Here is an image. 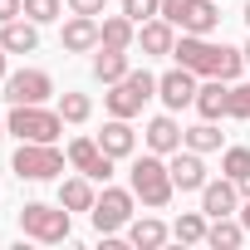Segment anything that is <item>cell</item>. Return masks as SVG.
<instances>
[{
  "label": "cell",
  "instance_id": "6da1fadb",
  "mask_svg": "<svg viewBox=\"0 0 250 250\" xmlns=\"http://www.w3.org/2000/svg\"><path fill=\"white\" fill-rule=\"evenodd\" d=\"M172 59L191 74H206V79H226L235 83L240 69H245V49H230V44H211V35H182L172 44Z\"/></svg>",
  "mask_w": 250,
  "mask_h": 250
},
{
  "label": "cell",
  "instance_id": "7a4b0ae2",
  "mask_svg": "<svg viewBox=\"0 0 250 250\" xmlns=\"http://www.w3.org/2000/svg\"><path fill=\"white\" fill-rule=\"evenodd\" d=\"M128 187H133V196H138L143 206H152V211H162V206L172 201V191H177L172 167L162 162V152L133 157V167H128Z\"/></svg>",
  "mask_w": 250,
  "mask_h": 250
},
{
  "label": "cell",
  "instance_id": "3957f363",
  "mask_svg": "<svg viewBox=\"0 0 250 250\" xmlns=\"http://www.w3.org/2000/svg\"><path fill=\"white\" fill-rule=\"evenodd\" d=\"M147 98H157V74H147V69H128L118 83H108V93H103V103H108L113 118H138Z\"/></svg>",
  "mask_w": 250,
  "mask_h": 250
},
{
  "label": "cell",
  "instance_id": "277c9868",
  "mask_svg": "<svg viewBox=\"0 0 250 250\" xmlns=\"http://www.w3.org/2000/svg\"><path fill=\"white\" fill-rule=\"evenodd\" d=\"M5 128L20 143H54L64 133V118H59V108H44V103H15L10 118H5Z\"/></svg>",
  "mask_w": 250,
  "mask_h": 250
},
{
  "label": "cell",
  "instance_id": "5b68a950",
  "mask_svg": "<svg viewBox=\"0 0 250 250\" xmlns=\"http://www.w3.org/2000/svg\"><path fill=\"white\" fill-rule=\"evenodd\" d=\"M64 157L69 152H59L54 143H20L15 157H10V172L20 182H49V177L64 172Z\"/></svg>",
  "mask_w": 250,
  "mask_h": 250
},
{
  "label": "cell",
  "instance_id": "8992f818",
  "mask_svg": "<svg viewBox=\"0 0 250 250\" xmlns=\"http://www.w3.org/2000/svg\"><path fill=\"white\" fill-rule=\"evenodd\" d=\"M20 230H25L30 240H44V245H59V240H69L74 221H69V206H49V201H30V206L20 211Z\"/></svg>",
  "mask_w": 250,
  "mask_h": 250
},
{
  "label": "cell",
  "instance_id": "52a82bcc",
  "mask_svg": "<svg viewBox=\"0 0 250 250\" xmlns=\"http://www.w3.org/2000/svg\"><path fill=\"white\" fill-rule=\"evenodd\" d=\"M162 20H172L182 35H211L221 25L216 0H162Z\"/></svg>",
  "mask_w": 250,
  "mask_h": 250
},
{
  "label": "cell",
  "instance_id": "ba28073f",
  "mask_svg": "<svg viewBox=\"0 0 250 250\" xmlns=\"http://www.w3.org/2000/svg\"><path fill=\"white\" fill-rule=\"evenodd\" d=\"M133 201H138V196H133V187L123 191V187H108V182H103V196H98V201H93V211H88V216H93V226H98V235H113V230L128 226V221H133Z\"/></svg>",
  "mask_w": 250,
  "mask_h": 250
},
{
  "label": "cell",
  "instance_id": "9c48e42d",
  "mask_svg": "<svg viewBox=\"0 0 250 250\" xmlns=\"http://www.w3.org/2000/svg\"><path fill=\"white\" fill-rule=\"evenodd\" d=\"M54 93V79L44 69H20V74H5V103H44Z\"/></svg>",
  "mask_w": 250,
  "mask_h": 250
},
{
  "label": "cell",
  "instance_id": "30bf717a",
  "mask_svg": "<svg viewBox=\"0 0 250 250\" xmlns=\"http://www.w3.org/2000/svg\"><path fill=\"white\" fill-rule=\"evenodd\" d=\"M69 162H74V172H83L93 182H108L113 177V157L98 147V138H74L69 143Z\"/></svg>",
  "mask_w": 250,
  "mask_h": 250
},
{
  "label": "cell",
  "instance_id": "8fae6325",
  "mask_svg": "<svg viewBox=\"0 0 250 250\" xmlns=\"http://www.w3.org/2000/svg\"><path fill=\"white\" fill-rule=\"evenodd\" d=\"M196 88H201V83H196V74H191V69H182V64H177V69H167V74L157 79V98H162L172 113H177V108H187V103H196Z\"/></svg>",
  "mask_w": 250,
  "mask_h": 250
},
{
  "label": "cell",
  "instance_id": "7c38bea8",
  "mask_svg": "<svg viewBox=\"0 0 250 250\" xmlns=\"http://www.w3.org/2000/svg\"><path fill=\"white\" fill-rule=\"evenodd\" d=\"M59 44H64L69 54H88V49H98V44H103V35H98V15H69L64 30H59Z\"/></svg>",
  "mask_w": 250,
  "mask_h": 250
},
{
  "label": "cell",
  "instance_id": "4fadbf2b",
  "mask_svg": "<svg viewBox=\"0 0 250 250\" xmlns=\"http://www.w3.org/2000/svg\"><path fill=\"white\" fill-rule=\"evenodd\" d=\"M167 167H172V182H177V191H201V187L211 182V177H206V162H201V152H191V147H187V152L177 147Z\"/></svg>",
  "mask_w": 250,
  "mask_h": 250
},
{
  "label": "cell",
  "instance_id": "5bb4252c",
  "mask_svg": "<svg viewBox=\"0 0 250 250\" xmlns=\"http://www.w3.org/2000/svg\"><path fill=\"white\" fill-rule=\"evenodd\" d=\"M235 206H240V182H230V177H221V182H206L201 187V211L216 221V216H235Z\"/></svg>",
  "mask_w": 250,
  "mask_h": 250
},
{
  "label": "cell",
  "instance_id": "9a60e30c",
  "mask_svg": "<svg viewBox=\"0 0 250 250\" xmlns=\"http://www.w3.org/2000/svg\"><path fill=\"white\" fill-rule=\"evenodd\" d=\"M138 44H143V54H172V44H177V25L162 20V15H152V20L138 25Z\"/></svg>",
  "mask_w": 250,
  "mask_h": 250
},
{
  "label": "cell",
  "instance_id": "2e32d148",
  "mask_svg": "<svg viewBox=\"0 0 250 250\" xmlns=\"http://www.w3.org/2000/svg\"><path fill=\"white\" fill-rule=\"evenodd\" d=\"M182 138H187V128H182L172 113H162V118H152V123H147V147H152V152H162V157H172V152L182 147Z\"/></svg>",
  "mask_w": 250,
  "mask_h": 250
},
{
  "label": "cell",
  "instance_id": "e0dca14e",
  "mask_svg": "<svg viewBox=\"0 0 250 250\" xmlns=\"http://www.w3.org/2000/svg\"><path fill=\"white\" fill-rule=\"evenodd\" d=\"M0 44H5V54H35L40 49V25L35 20H5L0 25Z\"/></svg>",
  "mask_w": 250,
  "mask_h": 250
},
{
  "label": "cell",
  "instance_id": "ac0fdd59",
  "mask_svg": "<svg viewBox=\"0 0 250 250\" xmlns=\"http://www.w3.org/2000/svg\"><path fill=\"white\" fill-rule=\"evenodd\" d=\"M98 147H103L113 162H118V157H133V147H138V133L128 128V118H113V123H103Z\"/></svg>",
  "mask_w": 250,
  "mask_h": 250
},
{
  "label": "cell",
  "instance_id": "d6986e66",
  "mask_svg": "<svg viewBox=\"0 0 250 250\" xmlns=\"http://www.w3.org/2000/svg\"><path fill=\"white\" fill-rule=\"evenodd\" d=\"M196 113L201 118H230V83L226 79H211V83H201L196 88Z\"/></svg>",
  "mask_w": 250,
  "mask_h": 250
},
{
  "label": "cell",
  "instance_id": "ffe728a7",
  "mask_svg": "<svg viewBox=\"0 0 250 250\" xmlns=\"http://www.w3.org/2000/svg\"><path fill=\"white\" fill-rule=\"evenodd\" d=\"M128 69H133L128 49H108V44H98V54H93V79H98V83H118Z\"/></svg>",
  "mask_w": 250,
  "mask_h": 250
},
{
  "label": "cell",
  "instance_id": "44dd1931",
  "mask_svg": "<svg viewBox=\"0 0 250 250\" xmlns=\"http://www.w3.org/2000/svg\"><path fill=\"white\" fill-rule=\"evenodd\" d=\"M93 177H69V182H59V206H69V211H93Z\"/></svg>",
  "mask_w": 250,
  "mask_h": 250
},
{
  "label": "cell",
  "instance_id": "7402d4cb",
  "mask_svg": "<svg viewBox=\"0 0 250 250\" xmlns=\"http://www.w3.org/2000/svg\"><path fill=\"white\" fill-rule=\"evenodd\" d=\"M167 235H172V230H167V226H162L157 216H143V221H128V240H133L138 250H157V245H162Z\"/></svg>",
  "mask_w": 250,
  "mask_h": 250
},
{
  "label": "cell",
  "instance_id": "603a6c76",
  "mask_svg": "<svg viewBox=\"0 0 250 250\" xmlns=\"http://www.w3.org/2000/svg\"><path fill=\"white\" fill-rule=\"evenodd\" d=\"M98 35H103L108 49H128V44L138 40V20H128V15H108V20L98 25Z\"/></svg>",
  "mask_w": 250,
  "mask_h": 250
},
{
  "label": "cell",
  "instance_id": "cb8c5ba5",
  "mask_svg": "<svg viewBox=\"0 0 250 250\" xmlns=\"http://www.w3.org/2000/svg\"><path fill=\"white\" fill-rule=\"evenodd\" d=\"M240 240H245V226L230 221V216H216V221L206 226V245H216V250H235Z\"/></svg>",
  "mask_w": 250,
  "mask_h": 250
},
{
  "label": "cell",
  "instance_id": "d4e9b609",
  "mask_svg": "<svg viewBox=\"0 0 250 250\" xmlns=\"http://www.w3.org/2000/svg\"><path fill=\"white\" fill-rule=\"evenodd\" d=\"M182 147H191V152H201V157H206V152H221V128H216L211 118H201L196 128H187Z\"/></svg>",
  "mask_w": 250,
  "mask_h": 250
},
{
  "label": "cell",
  "instance_id": "484cf974",
  "mask_svg": "<svg viewBox=\"0 0 250 250\" xmlns=\"http://www.w3.org/2000/svg\"><path fill=\"white\" fill-rule=\"evenodd\" d=\"M172 235H177L182 245H201V240H206V211H182L177 226H172Z\"/></svg>",
  "mask_w": 250,
  "mask_h": 250
},
{
  "label": "cell",
  "instance_id": "4316f807",
  "mask_svg": "<svg viewBox=\"0 0 250 250\" xmlns=\"http://www.w3.org/2000/svg\"><path fill=\"white\" fill-rule=\"evenodd\" d=\"M59 118L64 123H88L93 118V98L88 93H59Z\"/></svg>",
  "mask_w": 250,
  "mask_h": 250
},
{
  "label": "cell",
  "instance_id": "83f0119b",
  "mask_svg": "<svg viewBox=\"0 0 250 250\" xmlns=\"http://www.w3.org/2000/svg\"><path fill=\"white\" fill-rule=\"evenodd\" d=\"M221 177H230V182L250 177V147H226L221 152Z\"/></svg>",
  "mask_w": 250,
  "mask_h": 250
},
{
  "label": "cell",
  "instance_id": "f1b7e54d",
  "mask_svg": "<svg viewBox=\"0 0 250 250\" xmlns=\"http://www.w3.org/2000/svg\"><path fill=\"white\" fill-rule=\"evenodd\" d=\"M25 20H35V25H54V20H59V0H25Z\"/></svg>",
  "mask_w": 250,
  "mask_h": 250
},
{
  "label": "cell",
  "instance_id": "f546056e",
  "mask_svg": "<svg viewBox=\"0 0 250 250\" xmlns=\"http://www.w3.org/2000/svg\"><path fill=\"white\" fill-rule=\"evenodd\" d=\"M123 15L128 20H152V15H162V0H123Z\"/></svg>",
  "mask_w": 250,
  "mask_h": 250
},
{
  "label": "cell",
  "instance_id": "4dcf8cb0",
  "mask_svg": "<svg viewBox=\"0 0 250 250\" xmlns=\"http://www.w3.org/2000/svg\"><path fill=\"white\" fill-rule=\"evenodd\" d=\"M230 118L250 123V83H230Z\"/></svg>",
  "mask_w": 250,
  "mask_h": 250
},
{
  "label": "cell",
  "instance_id": "1f68e13d",
  "mask_svg": "<svg viewBox=\"0 0 250 250\" xmlns=\"http://www.w3.org/2000/svg\"><path fill=\"white\" fill-rule=\"evenodd\" d=\"M103 5H108V0H69L74 15H103Z\"/></svg>",
  "mask_w": 250,
  "mask_h": 250
},
{
  "label": "cell",
  "instance_id": "d6a6232c",
  "mask_svg": "<svg viewBox=\"0 0 250 250\" xmlns=\"http://www.w3.org/2000/svg\"><path fill=\"white\" fill-rule=\"evenodd\" d=\"M25 15V0H0V25L5 20H20Z\"/></svg>",
  "mask_w": 250,
  "mask_h": 250
},
{
  "label": "cell",
  "instance_id": "836d02e7",
  "mask_svg": "<svg viewBox=\"0 0 250 250\" xmlns=\"http://www.w3.org/2000/svg\"><path fill=\"white\" fill-rule=\"evenodd\" d=\"M240 226H245V235H250V196H245V211H240Z\"/></svg>",
  "mask_w": 250,
  "mask_h": 250
},
{
  "label": "cell",
  "instance_id": "e575fe53",
  "mask_svg": "<svg viewBox=\"0 0 250 250\" xmlns=\"http://www.w3.org/2000/svg\"><path fill=\"white\" fill-rule=\"evenodd\" d=\"M5 59H10V54H5V44H0V79H5Z\"/></svg>",
  "mask_w": 250,
  "mask_h": 250
},
{
  "label": "cell",
  "instance_id": "d590c367",
  "mask_svg": "<svg viewBox=\"0 0 250 250\" xmlns=\"http://www.w3.org/2000/svg\"><path fill=\"white\" fill-rule=\"evenodd\" d=\"M240 196H250V177H240Z\"/></svg>",
  "mask_w": 250,
  "mask_h": 250
},
{
  "label": "cell",
  "instance_id": "8d00e7d4",
  "mask_svg": "<svg viewBox=\"0 0 250 250\" xmlns=\"http://www.w3.org/2000/svg\"><path fill=\"white\" fill-rule=\"evenodd\" d=\"M245 25H250V0H245Z\"/></svg>",
  "mask_w": 250,
  "mask_h": 250
},
{
  "label": "cell",
  "instance_id": "74e56055",
  "mask_svg": "<svg viewBox=\"0 0 250 250\" xmlns=\"http://www.w3.org/2000/svg\"><path fill=\"white\" fill-rule=\"evenodd\" d=\"M245 64H250V40H245Z\"/></svg>",
  "mask_w": 250,
  "mask_h": 250
}]
</instances>
